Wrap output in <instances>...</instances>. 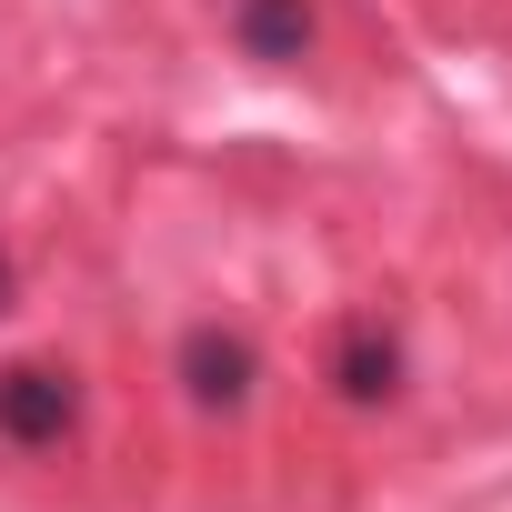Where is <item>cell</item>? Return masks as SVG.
Segmentation results:
<instances>
[{
	"label": "cell",
	"mask_w": 512,
	"mask_h": 512,
	"mask_svg": "<svg viewBox=\"0 0 512 512\" xmlns=\"http://www.w3.org/2000/svg\"><path fill=\"white\" fill-rule=\"evenodd\" d=\"M81 432V382L61 362H11L0 372V442L11 452H61Z\"/></svg>",
	"instance_id": "6da1fadb"
},
{
	"label": "cell",
	"mask_w": 512,
	"mask_h": 512,
	"mask_svg": "<svg viewBox=\"0 0 512 512\" xmlns=\"http://www.w3.org/2000/svg\"><path fill=\"white\" fill-rule=\"evenodd\" d=\"M251 382H262V352H251L241 332H221V322L181 332V392H191L201 412H241Z\"/></svg>",
	"instance_id": "7a4b0ae2"
},
{
	"label": "cell",
	"mask_w": 512,
	"mask_h": 512,
	"mask_svg": "<svg viewBox=\"0 0 512 512\" xmlns=\"http://www.w3.org/2000/svg\"><path fill=\"white\" fill-rule=\"evenodd\" d=\"M332 392H342V402H392V392H402V342H392L382 322H352L342 352H332Z\"/></svg>",
	"instance_id": "3957f363"
},
{
	"label": "cell",
	"mask_w": 512,
	"mask_h": 512,
	"mask_svg": "<svg viewBox=\"0 0 512 512\" xmlns=\"http://www.w3.org/2000/svg\"><path fill=\"white\" fill-rule=\"evenodd\" d=\"M231 31H241L251 61H302L312 51V0H241Z\"/></svg>",
	"instance_id": "277c9868"
},
{
	"label": "cell",
	"mask_w": 512,
	"mask_h": 512,
	"mask_svg": "<svg viewBox=\"0 0 512 512\" xmlns=\"http://www.w3.org/2000/svg\"><path fill=\"white\" fill-rule=\"evenodd\" d=\"M0 312H11V251H0Z\"/></svg>",
	"instance_id": "5b68a950"
}]
</instances>
